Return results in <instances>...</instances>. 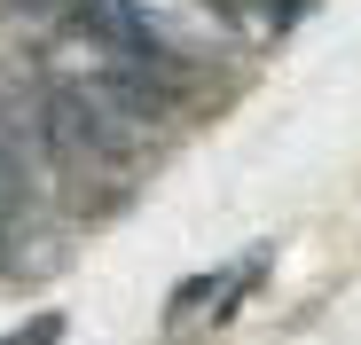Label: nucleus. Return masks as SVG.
<instances>
[{
    "label": "nucleus",
    "instance_id": "39448f33",
    "mask_svg": "<svg viewBox=\"0 0 361 345\" xmlns=\"http://www.w3.org/2000/svg\"><path fill=\"white\" fill-rule=\"evenodd\" d=\"M298 16H307V0H267V24H275V32H290Z\"/></svg>",
    "mask_w": 361,
    "mask_h": 345
},
{
    "label": "nucleus",
    "instance_id": "f257e3e1",
    "mask_svg": "<svg viewBox=\"0 0 361 345\" xmlns=\"http://www.w3.org/2000/svg\"><path fill=\"white\" fill-rule=\"evenodd\" d=\"M32 142L63 165V172H79V165H102V157H118L134 142V126L118 118V110L94 94V87H71V79H47L39 94H32Z\"/></svg>",
    "mask_w": 361,
    "mask_h": 345
},
{
    "label": "nucleus",
    "instance_id": "f03ea898",
    "mask_svg": "<svg viewBox=\"0 0 361 345\" xmlns=\"http://www.w3.org/2000/svg\"><path fill=\"white\" fill-rule=\"evenodd\" d=\"M259 267H267V251H244L235 267H212V275H189L180 291L165 299V322L173 330H189V322H204V330H220L235 306L252 299V282H259Z\"/></svg>",
    "mask_w": 361,
    "mask_h": 345
},
{
    "label": "nucleus",
    "instance_id": "20e7f679",
    "mask_svg": "<svg viewBox=\"0 0 361 345\" xmlns=\"http://www.w3.org/2000/svg\"><path fill=\"white\" fill-rule=\"evenodd\" d=\"M63 330H71L63 314H32V322H24L16 337H0V345H63Z\"/></svg>",
    "mask_w": 361,
    "mask_h": 345
},
{
    "label": "nucleus",
    "instance_id": "7ed1b4c3",
    "mask_svg": "<svg viewBox=\"0 0 361 345\" xmlns=\"http://www.w3.org/2000/svg\"><path fill=\"white\" fill-rule=\"evenodd\" d=\"M0 157H16V165H32V126H24V110L0 94Z\"/></svg>",
    "mask_w": 361,
    "mask_h": 345
}]
</instances>
